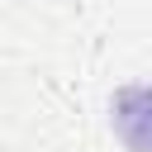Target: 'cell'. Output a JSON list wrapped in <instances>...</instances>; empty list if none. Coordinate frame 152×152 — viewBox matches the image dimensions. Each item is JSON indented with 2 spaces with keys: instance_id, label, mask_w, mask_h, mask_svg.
Masks as SVG:
<instances>
[{
  "instance_id": "1",
  "label": "cell",
  "mask_w": 152,
  "mask_h": 152,
  "mask_svg": "<svg viewBox=\"0 0 152 152\" xmlns=\"http://www.w3.org/2000/svg\"><path fill=\"white\" fill-rule=\"evenodd\" d=\"M109 124L128 152H152V86L147 81L119 86L109 100Z\"/></svg>"
}]
</instances>
